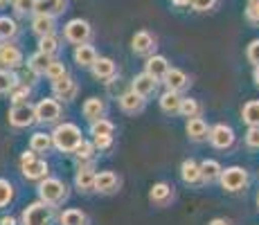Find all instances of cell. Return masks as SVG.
<instances>
[{"label":"cell","instance_id":"14","mask_svg":"<svg viewBox=\"0 0 259 225\" xmlns=\"http://www.w3.org/2000/svg\"><path fill=\"white\" fill-rule=\"evenodd\" d=\"M162 81H165L167 90H174V93H181V90H185L189 86V77L178 68H169L167 74L162 77Z\"/></svg>","mask_w":259,"mask_h":225},{"label":"cell","instance_id":"48","mask_svg":"<svg viewBox=\"0 0 259 225\" xmlns=\"http://www.w3.org/2000/svg\"><path fill=\"white\" fill-rule=\"evenodd\" d=\"M0 225H18V221L14 216H3L0 218Z\"/></svg>","mask_w":259,"mask_h":225},{"label":"cell","instance_id":"19","mask_svg":"<svg viewBox=\"0 0 259 225\" xmlns=\"http://www.w3.org/2000/svg\"><path fill=\"white\" fill-rule=\"evenodd\" d=\"M119 108H122L124 113H128V115H136V113H140L144 108V99L138 93L128 90V93H124L122 97H119Z\"/></svg>","mask_w":259,"mask_h":225},{"label":"cell","instance_id":"21","mask_svg":"<svg viewBox=\"0 0 259 225\" xmlns=\"http://www.w3.org/2000/svg\"><path fill=\"white\" fill-rule=\"evenodd\" d=\"M131 48L136 54H149L156 48V38L142 29V32H136V36H133V41H131Z\"/></svg>","mask_w":259,"mask_h":225},{"label":"cell","instance_id":"47","mask_svg":"<svg viewBox=\"0 0 259 225\" xmlns=\"http://www.w3.org/2000/svg\"><path fill=\"white\" fill-rule=\"evenodd\" d=\"M12 3L18 14H32L34 9V0H12Z\"/></svg>","mask_w":259,"mask_h":225},{"label":"cell","instance_id":"42","mask_svg":"<svg viewBox=\"0 0 259 225\" xmlns=\"http://www.w3.org/2000/svg\"><path fill=\"white\" fill-rule=\"evenodd\" d=\"M113 144V135H93V147L104 151V149H111Z\"/></svg>","mask_w":259,"mask_h":225},{"label":"cell","instance_id":"37","mask_svg":"<svg viewBox=\"0 0 259 225\" xmlns=\"http://www.w3.org/2000/svg\"><path fill=\"white\" fill-rule=\"evenodd\" d=\"M113 131H115V124L104 117L91 122V135H113Z\"/></svg>","mask_w":259,"mask_h":225},{"label":"cell","instance_id":"15","mask_svg":"<svg viewBox=\"0 0 259 225\" xmlns=\"http://www.w3.org/2000/svg\"><path fill=\"white\" fill-rule=\"evenodd\" d=\"M169 70V61L165 57H160V54H153V57L147 59V63H144V72L151 74L156 81H162V77L167 74Z\"/></svg>","mask_w":259,"mask_h":225},{"label":"cell","instance_id":"31","mask_svg":"<svg viewBox=\"0 0 259 225\" xmlns=\"http://www.w3.org/2000/svg\"><path fill=\"white\" fill-rule=\"evenodd\" d=\"M59 223L61 225H88V216L81 212V209H66V212L61 214V218H59Z\"/></svg>","mask_w":259,"mask_h":225},{"label":"cell","instance_id":"41","mask_svg":"<svg viewBox=\"0 0 259 225\" xmlns=\"http://www.w3.org/2000/svg\"><path fill=\"white\" fill-rule=\"evenodd\" d=\"M63 74H68L66 72V66H63L61 61H57V59H52V61H50V66L46 68V74H43V77H48L50 81H54V79L63 77Z\"/></svg>","mask_w":259,"mask_h":225},{"label":"cell","instance_id":"13","mask_svg":"<svg viewBox=\"0 0 259 225\" xmlns=\"http://www.w3.org/2000/svg\"><path fill=\"white\" fill-rule=\"evenodd\" d=\"M156 88H158V81L151 77V74L142 72V74H136V77H133L131 90H133V93H138V95H140L142 99L151 97V95L156 93Z\"/></svg>","mask_w":259,"mask_h":225},{"label":"cell","instance_id":"40","mask_svg":"<svg viewBox=\"0 0 259 225\" xmlns=\"http://www.w3.org/2000/svg\"><path fill=\"white\" fill-rule=\"evenodd\" d=\"M14 198V185L7 178H0V207H7Z\"/></svg>","mask_w":259,"mask_h":225},{"label":"cell","instance_id":"22","mask_svg":"<svg viewBox=\"0 0 259 225\" xmlns=\"http://www.w3.org/2000/svg\"><path fill=\"white\" fill-rule=\"evenodd\" d=\"M104 111H106V104H104L99 97L86 99V102H83V106H81V113H83V117H86L88 122H95V119H99L104 115Z\"/></svg>","mask_w":259,"mask_h":225},{"label":"cell","instance_id":"52","mask_svg":"<svg viewBox=\"0 0 259 225\" xmlns=\"http://www.w3.org/2000/svg\"><path fill=\"white\" fill-rule=\"evenodd\" d=\"M9 3V0H0V7H5V5H7Z\"/></svg>","mask_w":259,"mask_h":225},{"label":"cell","instance_id":"25","mask_svg":"<svg viewBox=\"0 0 259 225\" xmlns=\"http://www.w3.org/2000/svg\"><path fill=\"white\" fill-rule=\"evenodd\" d=\"M181 95L178 93H174V90H165V93L160 95V99H158V104H160V108H162V113H167V115H174V113H178V106H181Z\"/></svg>","mask_w":259,"mask_h":225},{"label":"cell","instance_id":"51","mask_svg":"<svg viewBox=\"0 0 259 225\" xmlns=\"http://www.w3.org/2000/svg\"><path fill=\"white\" fill-rule=\"evenodd\" d=\"M174 5H176V7H187L189 5V0H171Z\"/></svg>","mask_w":259,"mask_h":225},{"label":"cell","instance_id":"18","mask_svg":"<svg viewBox=\"0 0 259 225\" xmlns=\"http://www.w3.org/2000/svg\"><path fill=\"white\" fill-rule=\"evenodd\" d=\"M74 63L77 66H81V68H91L93 63H95V59H97V52H95V48L93 45H88V43H79L77 48H74Z\"/></svg>","mask_w":259,"mask_h":225},{"label":"cell","instance_id":"10","mask_svg":"<svg viewBox=\"0 0 259 225\" xmlns=\"http://www.w3.org/2000/svg\"><path fill=\"white\" fill-rule=\"evenodd\" d=\"M207 138H210L214 149H230L232 144H235V131H232L230 126H226V124L212 126L210 131H207Z\"/></svg>","mask_w":259,"mask_h":225},{"label":"cell","instance_id":"53","mask_svg":"<svg viewBox=\"0 0 259 225\" xmlns=\"http://www.w3.org/2000/svg\"><path fill=\"white\" fill-rule=\"evenodd\" d=\"M257 205H259V198H257Z\"/></svg>","mask_w":259,"mask_h":225},{"label":"cell","instance_id":"45","mask_svg":"<svg viewBox=\"0 0 259 225\" xmlns=\"http://www.w3.org/2000/svg\"><path fill=\"white\" fill-rule=\"evenodd\" d=\"M246 144L250 149H259V126H250L246 133Z\"/></svg>","mask_w":259,"mask_h":225},{"label":"cell","instance_id":"6","mask_svg":"<svg viewBox=\"0 0 259 225\" xmlns=\"http://www.w3.org/2000/svg\"><path fill=\"white\" fill-rule=\"evenodd\" d=\"M63 36H66L68 43H88L93 36V29L91 25H88L86 21H81V18H72L70 23H66V27H63Z\"/></svg>","mask_w":259,"mask_h":225},{"label":"cell","instance_id":"27","mask_svg":"<svg viewBox=\"0 0 259 225\" xmlns=\"http://www.w3.org/2000/svg\"><path fill=\"white\" fill-rule=\"evenodd\" d=\"M54 16H41V14H34L32 29L36 36H46V34H54Z\"/></svg>","mask_w":259,"mask_h":225},{"label":"cell","instance_id":"29","mask_svg":"<svg viewBox=\"0 0 259 225\" xmlns=\"http://www.w3.org/2000/svg\"><path fill=\"white\" fill-rule=\"evenodd\" d=\"M198 169H201L203 183H214V180H219V176H221V164H219L217 160H203V162L198 164Z\"/></svg>","mask_w":259,"mask_h":225},{"label":"cell","instance_id":"24","mask_svg":"<svg viewBox=\"0 0 259 225\" xmlns=\"http://www.w3.org/2000/svg\"><path fill=\"white\" fill-rule=\"evenodd\" d=\"M181 178H183V183H187V185H196V183H201V169H198V162L196 160H185V162L181 164Z\"/></svg>","mask_w":259,"mask_h":225},{"label":"cell","instance_id":"26","mask_svg":"<svg viewBox=\"0 0 259 225\" xmlns=\"http://www.w3.org/2000/svg\"><path fill=\"white\" fill-rule=\"evenodd\" d=\"M74 185H77L79 192H93V185H95V169L91 167H81L74 176Z\"/></svg>","mask_w":259,"mask_h":225},{"label":"cell","instance_id":"44","mask_svg":"<svg viewBox=\"0 0 259 225\" xmlns=\"http://www.w3.org/2000/svg\"><path fill=\"white\" fill-rule=\"evenodd\" d=\"M246 18L250 23H259V0H250L246 7Z\"/></svg>","mask_w":259,"mask_h":225},{"label":"cell","instance_id":"49","mask_svg":"<svg viewBox=\"0 0 259 225\" xmlns=\"http://www.w3.org/2000/svg\"><path fill=\"white\" fill-rule=\"evenodd\" d=\"M207 225H232V223L228 221V218H212V221L207 223Z\"/></svg>","mask_w":259,"mask_h":225},{"label":"cell","instance_id":"32","mask_svg":"<svg viewBox=\"0 0 259 225\" xmlns=\"http://www.w3.org/2000/svg\"><path fill=\"white\" fill-rule=\"evenodd\" d=\"M16 83H18V77H16V72H14V70L0 68V95H9Z\"/></svg>","mask_w":259,"mask_h":225},{"label":"cell","instance_id":"12","mask_svg":"<svg viewBox=\"0 0 259 225\" xmlns=\"http://www.w3.org/2000/svg\"><path fill=\"white\" fill-rule=\"evenodd\" d=\"M117 187H119V178L113 171H99V173H95L93 192L113 194V192H117Z\"/></svg>","mask_w":259,"mask_h":225},{"label":"cell","instance_id":"3","mask_svg":"<svg viewBox=\"0 0 259 225\" xmlns=\"http://www.w3.org/2000/svg\"><path fill=\"white\" fill-rule=\"evenodd\" d=\"M21 171L27 180H43V178H48L50 167L46 160H38L36 153L29 149V151H25L21 156Z\"/></svg>","mask_w":259,"mask_h":225},{"label":"cell","instance_id":"5","mask_svg":"<svg viewBox=\"0 0 259 225\" xmlns=\"http://www.w3.org/2000/svg\"><path fill=\"white\" fill-rule=\"evenodd\" d=\"M52 221V207L43 201L32 203L23 212V225H50Z\"/></svg>","mask_w":259,"mask_h":225},{"label":"cell","instance_id":"23","mask_svg":"<svg viewBox=\"0 0 259 225\" xmlns=\"http://www.w3.org/2000/svg\"><path fill=\"white\" fill-rule=\"evenodd\" d=\"M185 131L189 135V140H194V142H201V140H205L207 138V124L203 122L201 117H189L187 119V124H185Z\"/></svg>","mask_w":259,"mask_h":225},{"label":"cell","instance_id":"20","mask_svg":"<svg viewBox=\"0 0 259 225\" xmlns=\"http://www.w3.org/2000/svg\"><path fill=\"white\" fill-rule=\"evenodd\" d=\"M174 198V187L167 183H156L149 189V201L156 205H167Z\"/></svg>","mask_w":259,"mask_h":225},{"label":"cell","instance_id":"16","mask_svg":"<svg viewBox=\"0 0 259 225\" xmlns=\"http://www.w3.org/2000/svg\"><path fill=\"white\" fill-rule=\"evenodd\" d=\"M66 9V0H34L32 14H41V16H59Z\"/></svg>","mask_w":259,"mask_h":225},{"label":"cell","instance_id":"28","mask_svg":"<svg viewBox=\"0 0 259 225\" xmlns=\"http://www.w3.org/2000/svg\"><path fill=\"white\" fill-rule=\"evenodd\" d=\"M29 149H32L34 153H48L50 149H52V135L50 133H34L32 138H29Z\"/></svg>","mask_w":259,"mask_h":225},{"label":"cell","instance_id":"46","mask_svg":"<svg viewBox=\"0 0 259 225\" xmlns=\"http://www.w3.org/2000/svg\"><path fill=\"white\" fill-rule=\"evenodd\" d=\"M214 3H217V0H189L194 12H210L214 7Z\"/></svg>","mask_w":259,"mask_h":225},{"label":"cell","instance_id":"50","mask_svg":"<svg viewBox=\"0 0 259 225\" xmlns=\"http://www.w3.org/2000/svg\"><path fill=\"white\" fill-rule=\"evenodd\" d=\"M252 79H255V83L259 86V63L255 66V70H252Z\"/></svg>","mask_w":259,"mask_h":225},{"label":"cell","instance_id":"9","mask_svg":"<svg viewBox=\"0 0 259 225\" xmlns=\"http://www.w3.org/2000/svg\"><path fill=\"white\" fill-rule=\"evenodd\" d=\"M23 66V52L14 43L3 41L0 43V68L5 70H18Z\"/></svg>","mask_w":259,"mask_h":225},{"label":"cell","instance_id":"36","mask_svg":"<svg viewBox=\"0 0 259 225\" xmlns=\"http://www.w3.org/2000/svg\"><path fill=\"white\" fill-rule=\"evenodd\" d=\"M38 50L54 57V52L59 50V36H57V34H46V36H38Z\"/></svg>","mask_w":259,"mask_h":225},{"label":"cell","instance_id":"1","mask_svg":"<svg viewBox=\"0 0 259 225\" xmlns=\"http://www.w3.org/2000/svg\"><path fill=\"white\" fill-rule=\"evenodd\" d=\"M52 147H57L59 151H63V153H72L74 149H77V144L81 142V128L77 126V124H72V122H63V124H59L57 128H54L52 133Z\"/></svg>","mask_w":259,"mask_h":225},{"label":"cell","instance_id":"4","mask_svg":"<svg viewBox=\"0 0 259 225\" xmlns=\"http://www.w3.org/2000/svg\"><path fill=\"white\" fill-rule=\"evenodd\" d=\"M219 180H221V187L226 189V192L237 194L248 185V171L241 167H228V169H221Z\"/></svg>","mask_w":259,"mask_h":225},{"label":"cell","instance_id":"11","mask_svg":"<svg viewBox=\"0 0 259 225\" xmlns=\"http://www.w3.org/2000/svg\"><path fill=\"white\" fill-rule=\"evenodd\" d=\"M52 93L57 99L72 102V99L77 97V81H74L72 77H68V74H63V77H59L52 81Z\"/></svg>","mask_w":259,"mask_h":225},{"label":"cell","instance_id":"33","mask_svg":"<svg viewBox=\"0 0 259 225\" xmlns=\"http://www.w3.org/2000/svg\"><path fill=\"white\" fill-rule=\"evenodd\" d=\"M241 117L248 126H259V99L255 102H248L241 111Z\"/></svg>","mask_w":259,"mask_h":225},{"label":"cell","instance_id":"35","mask_svg":"<svg viewBox=\"0 0 259 225\" xmlns=\"http://www.w3.org/2000/svg\"><path fill=\"white\" fill-rule=\"evenodd\" d=\"M18 32L16 27V21L9 16H0V41H9V38H14Z\"/></svg>","mask_w":259,"mask_h":225},{"label":"cell","instance_id":"39","mask_svg":"<svg viewBox=\"0 0 259 225\" xmlns=\"http://www.w3.org/2000/svg\"><path fill=\"white\" fill-rule=\"evenodd\" d=\"M72 153L77 156V160H81V162H88V160H93V156H95V147H93V142H86V140H81Z\"/></svg>","mask_w":259,"mask_h":225},{"label":"cell","instance_id":"34","mask_svg":"<svg viewBox=\"0 0 259 225\" xmlns=\"http://www.w3.org/2000/svg\"><path fill=\"white\" fill-rule=\"evenodd\" d=\"M178 113L183 115V117H198L201 115V104L196 102V99L192 97H183L181 99V106H178Z\"/></svg>","mask_w":259,"mask_h":225},{"label":"cell","instance_id":"7","mask_svg":"<svg viewBox=\"0 0 259 225\" xmlns=\"http://www.w3.org/2000/svg\"><path fill=\"white\" fill-rule=\"evenodd\" d=\"M9 124L16 128H27L36 122V113H34V106L29 102H23V104H14V108L9 111L7 115Z\"/></svg>","mask_w":259,"mask_h":225},{"label":"cell","instance_id":"30","mask_svg":"<svg viewBox=\"0 0 259 225\" xmlns=\"http://www.w3.org/2000/svg\"><path fill=\"white\" fill-rule=\"evenodd\" d=\"M50 61H52V54H46V52H41V50H38L36 54H32V57H29L27 68L41 77V74H46V68L50 66Z\"/></svg>","mask_w":259,"mask_h":225},{"label":"cell","instance_id":"17","mask_svg":"<svg viewBox=\"0 0 259 225\" xmlns=\"http://www.w3.org/2000/svg\"><path fill=\"white\" fill-rule=\"evenodd\" d=\"M91 70H93V77L95 79H113V77H115V72H117L115 61H113V59H108V57L95 59V63L91 66Z\"/></svg>","mask_w":259,"mask_h":225},{"label":"cell","instance_id":"8","mask_svg":"<svg viewBox=\"0 0 259 225\" xmlns=\"http://www.w3.org/2000/svg\"><path fill=\"white\" fill-rule=\"evenodd\" d=\"M34 113H36V122L41 124H52L57 122L59 117H61V104L57 102V99H41V102L34 106Z\"/></svg>","mask_w":259,"mask_h":225},{"label":"cell","instance_id":"38","mask_svg":"<svg viewBox=\"0 0 259 225\" xmlns=\"http://www.w3.org/2000/svg\"><path fill=\"white\" fill-rule=\"evenodd\" d=\"M9 95H12V102L14 104H23V102H27V99H29L32 88H29V83H21V81H18Z\"/></svg>","mask_w":259,"mask_h":225},{"label":"cell","instance_id":"2","mask_svg":"<svg viewBox=\"0 0 259 225\" xmlns=\"http://www.w3.org/2000/svg\"><path fill=\"white\" fill-rule=\"evenodd\" d=\"M38 198L46 205L54 207V205H61L68 198V187L63 180L59 178H43L38 180Z\"/></svg>","mask_w":259,"mask_h":225},{"label":"cell","instance_id":"43","mask_svg":"<svg viewBox=\"0 0 259 225\" xmlns=\"http://www.w3.org/2000/svg\"><path fill=\"white\" fill-rule=\"evenodd\" d=\"M246 57H248V61H250L252 66H257L259 63V38L250 41V45L246 48Z\"/></svg>","mask_w":259,"mask_h":225}]
</instances>
